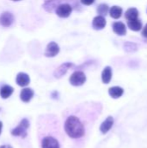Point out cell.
Wrapping results in <instances>:
<instances>
[{"mask_svg": "<svg viewBox=\"0 0 147 148\" xmlns=\"http://www.w3.org/2000/svg\"><path fill=\"white\" fill-rule=\"evenodd\" d=\"M102 112L103 105L100 101L81 102L62 111L63 129L72 148H85Z\"/></svg>", "mask_w": 147, "mask_h": 148, "instance_id": "cell-1", "label": "cell"}, {"mask_svg": "<svg viewBox=\"0 0 147 148\" xmlns=\"http://www.w3.org/2000/svg\"><path fill=\"white\" fill-rule=\"evenodd\" d=\"M65 132L62 121L56 114H45L37 120V137L40 148H63Z\"/></svg>", "mask_w": 147, "mask_h": 148, "instance_id": "cell-2", "label": "cell"}, {"mask_svg": "<svg viewBox=\"0 0 147 148\" xmlns=\"http://www.w3.org/2000/svg\"><path fill=\"white\" fill-rule=\"evenodd\" d=\"M29 121L27 118H23L20 123L11 130V135L15 137H20L22 139H25L28 135V131L29 128Z\"/></svg>", "mask_w": 147, "mask_h": 148, "instance_id": "cell-3", "label": "cell"}, {"mask_svg": "<svg viewBox=\"0 0 147 148\" xmlns=\"http://www.w3.org/2000/svg\"><path fill=\"white\" fill-rule=\"evenodd\" d=\"M86 80H87V77L84 72L75 71L69 78V82L72 86L80 87V86H82L86 82Z\"/></svg>", "mask_w": 147, "mask_h": 148, "instance_id": "cell-4", "label": "cell"}, {"mask_svg": "<svg viewBox=\"0 0 147 148\" xmlns=\"http://www.w3.org/2000/svg\"><path fill=\"white\" fill-rule=\"evenodd\" d=\"M56 15L60 17H68L70 16L72 12V7L68 3H62L56 8Z\"/></svg>", "mask_w": 147, "mask_h": 148, "instance_id": "cell-5", "label": "cell"}, {"mask_svg": "<svg viewBox=\"0 0 147 148\" xmlns=\"http://www.w3.org/2000/svg\"><path fill=\"white\" fill-rule=\"evenodd\" d=\"M114 124V119L112 116H108L107 117V119L101 124L100 126V131L102 134H107L113 127Z\"/></svg>", "mask_w": 147, "mask_h": 148, "instance_id": "cell-6", "label": "cell"}, {"mask_svg": "<svg viewBox=\"0 0 147 148\" xmlns=\"http://www.w3.org/2000/svg\"><path fill=\"white\" fill-rule=\"evenodd\" d=\"M59 51H60V48L58 44L55 42H51L48 44L44 55L47 57H54L59 53Z\"/></svg>", "mask_w": 147, "mask_h": 148, "instance_id": "cell-7", "label": "cell"}, {"mask_svg": "<svg viewBox=\"0 0 147 148\" xmlns=\"http://www.w3.org/2000/svg\"><path fill=\"white\" fill-rule=\"evenodd\" d=\"M14 22V16L10 12H3L0 16V24L3 27H10Z\"/></svg>", "mask_w": 147, "mask_h": 148, "instance_id": "cell-8", "label": "cell"}, {"mask_svg": "<svg viewBox=\"0 0 147 148\" xmlns=\"http://www.w3.org/2000/svg\"><path fill=\"white\" fill-rule=\"evenodd\" d=\"M16 82L18 86L20 87H26L29 84L30 82V78L29 76L25 74V73H19L16 75Z\"/></svg>", "mask_w": 147, "mask_h": 148, "instance_id": "cell-9", "label": "cell"}, {"mask_svg": "<svg viewBox=\"0 0 147 148\" xmlns=\"http://www.w3.org/2000/svg\"><path fill=\"white\" fill-rule=\"evenodd\" d=\"M34 96V91L29 88H23L20 93V99L23 102H29Z\"/></svg>", "mask_w": 147, "mask_h": 148, "instance_id": "cell-10", "label": "cell"}, {"mask_svg": "<svg viewBox=\"0 0 147 148\" xmlns=\"http://www.w3.org/2000/svg\"><path fill=\"white\" fill-rule=\"evenodd\" d=\"M107 24V21L105 19V17L103 16H97L94 18L93 20V28L94 29H102L103 28H105Z\"/></svg>", "mask_w": 147, "mask_h": 148, "instance_id": "cell-11", "label": "cell"}, {"mask_svg": "<svg viewBox=\"0 0 147 148\" xmlns=\"http://www.w3.org/2000/svg\"><path fill=\"white\" fill-rule=\"evenodd\" d=\"M71 67H72V63H70V62H66V63L61 65V66L55 71V73H54L55 77V78H61L62 75H64L67 73V71H68Z\"/></svg>", "mask_w": 147, "mask_h": 148, "instance_id": "cell-12", "label": "cell"}, {"mask_svg": "<svg viewBox=\"0 0 147 148\" xmlns=\"http://www.w3.org/2000/svg\"><path fill=\"white\" fill-rule=\"evenodd\" d=\"M113 30L119 36H124L126 33V27L122 22H115L113 24Z\"/></svg>", "mask_w": 147, "mask_h": 148, "instance_id": "cell-13", "label": "cell"}, {"mask_svg": "<svg viewBox=\"0 0 147 148\" xmlns=\"http://www.w3.org/2000/svg\"><path fill=\"white\" fill-rule=\"evenodd\" d=\"M108 94L113 99H119L123 95L124 89L119 86H114L108 89Z\"/></svg>", "mask_w": 147, "mask_h": 148, "instance_id": "cell-14", "label": "cell"}, {"mask_svg": "<svg viewBox=\"0 0 147 148\" xmlns=\"http://www.w3.org/2000/svg\"><path fill=\"white\" fill-rule=\"evenodd\" d=\"M112 75H113L112 69H111L109 66L106 67V68L103 69L102 74H101V80H102V82L105 83V84H108V83L111 82Z\"/></svg>", "mask_w": 147, "mask_h": 148, "instance_id": "cell-15", "label": "cell"}, {"mask_svg": "<svg viewBox=\"0 0 147 148\" xmlns=\"http://www.w3.org/2000/svg\"><path fill=\"white\" fill-rule=\"evenodd\" d=\"M14 92V88L9 85H3L0 88V96L3 99H8Z\"/></svg>", "mask_w": 147, "mask_h": 148, "instance_id": "cell-16", "label": "cell"}, {"mask_svg": "<svg viewBox=\"0 0 147 148\" xmlns=\"http://www.w3.org/2000/svg\"><path fill=\"white\" fill-rule=\"evenodd\" d=\"M127 26L133 31H139L142 29V23L138 18L133 19L127 22Z\"/></svg>", "mask_w": 147, "mask_h": 148, "instance_id": "cell-17", "label": "cell"}, {"mask_svg": "<svg viewBox=\"0 0 147 148\" xmlns=\"http://www.w3.org/2000/svg\"><path fill=\"white\" fill-rule=\"evenodd\" d=\"M109 14H110L111 17L114 18V19H118L122 15V9L120 7H119V6L114 5V6H113V7L110 8Z\"/></svg>", "mask_w": 147, "mask_h": 148, "instance_id": "cell-18", "label": "cell"}, {"mask_svg": "<svg viewBox=\"0 0 147 148\" xmlns=\"http://www.w3.org/2000/svg\"><path fill=\"white\" fill-rule=\"evenodd\" d=\"M139 16V11L136 8H130L126 11L125 17L129 21L133 19H137Z\"/></svg>", "mask_w": 147, "mask_h": 148, "instance_id": "cell-19", "label": "cell"}, {"mask_svg": "<svg viewBox=\"0 0 147 148\" xmlns=\"http://www.w3.org/2000/svg\"><path fill=\"white\" fill-rule=\"evenodd\" d=\"M109 8L107 6V4H105V3H101L98 6V9H97V11L98 13L100 14V16H106L107 14V12L109 11Z\"/></svg>", "mask_w": 147, "mask_h": 148, "instance_id": "cell-20", "label": "cell"}, {"mask_svg": "<svg viewBox=\"0 0 147 148\" xmlns=\"http://www.w3.org/2000/svg\"><path fill=\"white\" fill-rule=\"evenodd\" d=\"M81 2L84 5H91L94 3V0H81Z\"/></svg>", "mask_w": 147, "mask_h": 148, "instance_id": "cell-21", "label": "cell"}, {"mask_svg": "<svg viewBox=\"0 0 147 148\" xmlns=\"http://www.w3.org/2000/svg\"><path fill=\"white\" fill-rule=\"evenodd\" d=\"M142 35H143L145 37H146L147 38V24L145 26V28H144V29H143V31H142Z\"/></svg>", "mask_w": 147, "mask_h": 148, "instance_id": "cell-22", "label": "cell"}, {"mask_svg": "<svg viewBox=\"0 0 147 148\" xmlns=\"http://www.w3.org/2000/svg\"><path fill=\"white\" fill-rule=\"evenodd\" d=\"M0 148H13L10 145H2L0 146Z\"/></svg>", "mask_w": 147, "mask_h": 148, "instance_id": "cell-23", "label": "cell"}, {"mask_svg": "<svg viewBox=\"0 0 147 148\" xmlns=\"http://www.w3.org/2000/svg\"><path fill=\"white\" fill-rule=\"evenodd\" d=\"M2 128H3V122L0 121V134H1V133H2Z\"/></svg>", "mask_w": 147, "mask_h": 148, "instance_id": "cell-24", "label": "cell"}, {"mask_svg": "<svg viewBox=\"0 0 147 148\" xmlns=\"http://www.w3.org/2000/svg\"><path fill=\"white\" fill-rule=\"evenodd\" d=\"M12 1H19V0H12Z\"/></svg>", "mask_w": 147, "mask_h": 148, "instance_id": "cell-25", "label": "cell"}]
</instances>
